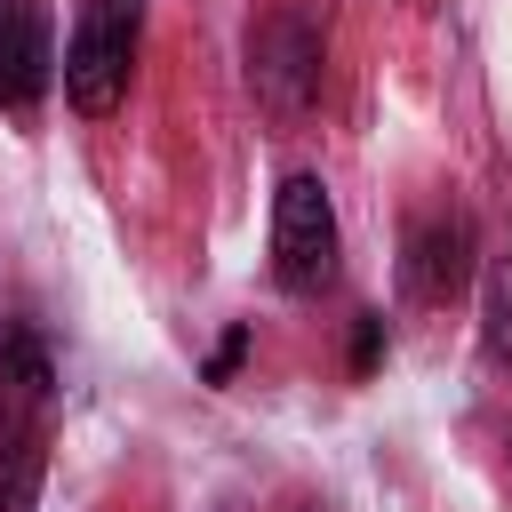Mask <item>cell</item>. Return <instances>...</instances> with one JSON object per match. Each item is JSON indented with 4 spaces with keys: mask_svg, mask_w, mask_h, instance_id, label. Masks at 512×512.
<instances>
[{
    "mask_svg": "<svg viewBox=\"0 0 512 512\" xmlns=\"http://www.w3.org/2000/svg\"><path fill=\"white\" fill-rule=\"evenodd\" d=\"M56 48H48V16L32 0H0V112H32L48 96Z\"/></svg>",
    "mask_w": 512,
    "mask_h": 512,
    "instance_id": "obj_5",
    "label": "cell"
},
{
    "mask_svg": "<svg viewBox=\"0 0 512 512\" xmlns=\"http://www.w3.org/2000/svg\"><path fill=\"white\" fill-rule=\"evenodd\" d=\"M40 504V432H0V512Z\"/></svg>",
    "mask_w": 512,
    "mask_h": 512,
    "instance_id": "obj_7",
    "label": "cell"
},
{
    "mask_svg": "<svg viewBox=\"0 0 512 512\" xmlns=\"http://www.w3.org/2000/svg\"><path fill=\"white\" fill-rule=\"evenodd\" d=\"M136 32H144V0H88L72 40H64V104L80 120L120 112L128 96V64H136Z\"/></svg>",
    "mask_w": 512,
    "mask_h": 512,
    "instance_id": "obj_1",
    "label": "cell"
},
{
    "mask_svg": "<svg viewBox=\"0 0 512 512\" xmlns=\"http://www.w3.org/2000/svg\"><path fill=\"white\" fill-rule=\"evenodd\" d=\"M472 224L464 216H424L416 232H408V248H400V288H408V304H456L464 288H472Z\"/></svg>",
    "mask_w": 512,
    "mask_h": 512,
    "instance_id": "obj_4",
    "label": "cell"
},
{
    "mask_svg": "<svg viewBox=\"0 0 512 512\" xmlns=\"http://www.w3.org/2000/svg\"><path fill=\"white\" fill-rule=\"evenodd\" d=\"M272 272L288 296H312L336 272V208H328V184L312 168H296L272 192Z\"/></svg>",
    "mask_w": 512,
    "mask_h": 512,
    "instance_id": "obj_2",
    "label": "cell"
},
{
    "mask_svg": "<svg viewBox=\"0 0 512 512\" xmlns=\"http://www.w3.org/2000/svg\"><path fill=\"white\" fill-rule=\"evenodd\" d=\"M384 360V312H360V328H352V376H368Z\"/></svg>",
    "mask_w": 512,
    "mask_h": 512,
    "instance_id": "obj_9",
    "label": "cell"
},
{
    "mask_svg": "<svg viewBox=\"0 0 512 512\" xmlns=\"http://www.w3.org/2000/svg\"><path fill=\"white\" fill-rule=\"evenodd\" d=\"M248 88L272 120H304L320 104V32L288 8H272L256 32H248Z\"/></svg>",
    "mask_w": 512,
    "mask_h": 512,
    "instance_id": "obj_3",
    "label": "cell"
},
{
    "mask_svg": "<svg viewBox=\"0 0 512 512\" xmlns=\"http://www.w3.org/2000/svg\"><path fill=\"white\" fill-rule=\"evenodd\" d=\"M488 352H496V360H512V272H504V280H488Z\"/></svg>",
    "mask_w": 512,
    "mask_h": 512,
    "instance_id": "obj_8",
    "label": "cell"
},
{
    "mask_svg": "<svg viewBox=\"0 0 512 512\" xmlns=\"http://www.w3.org/2000/svg\"><path fill=\"white\" fill-rule=\"evenodd\" d=\"M48 392H56L48 344H40L32 328H8V336H0V432H40Z\"/></svg>",
    "mask_w": 512,
    "mask_h": 512,
    "instance_id": "obj_6",
    "label": "cell"
},
{
    "mask_svg": "<svg viewBox=\"0 0 512 512\" xmlns=\"http://www.w3.org/2000/svg\"><path fill=\"white\" fill-rule=\"evenodd\" d=\"M240 360H248V328H232V336H224V344L208 352V384H224V376H232Z\"/></svg>",
    "mask_w": 512,
    "mask_h": 512,
    "instance_id": "obj_10",
    "label": "cell"
}]
</instances>
